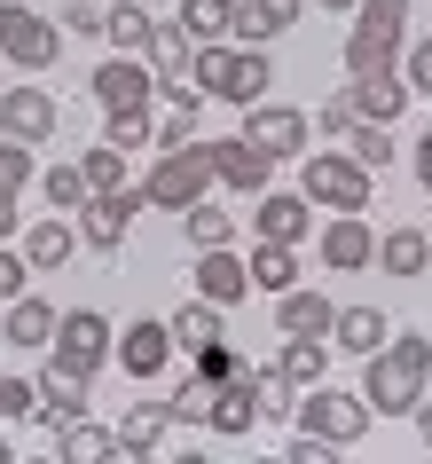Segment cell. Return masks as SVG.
<instances>
[{
	"label": "cell",
	"instance_id": "cell-1",
	"mask_svg": "<svg viewBox=\"0 0 432 464\" xmlns=\"http://www.w3.org/2000/svg\"><path fill=\"white\" fill-rule=\"evenodd\" d=\"M361 401H370V417H408L417 410V393L432 386V339H417V331H393V339L378 346V354H361Z\"/></svg>",
	"mask_w": 432,
	"mask_h": 464
},
{
	"label": "cell",
	"instance_id": "cell-44",
	"mask_svg": "<svg viewBox=\"0 0 432 464\" xmlns=\"http://www.w3.org/2000/svg\"><path fill=\"white\" fill-rule=\"evenodd\" d=\"M401 79H408V95L432 102V40H408L401 48Z\"/></svg>",
	"mask_w": 432,
	"mask_h": 464
},
{
	"label": "cell",
	"instance_id": "cell-41",
	"mask_svg": "<svg viewBox=\"0 0 432 464\" xmlns=\"http://www.w3.org/2000/svg\"><path fill=\"white\" fill-rule=\"evenodd\" d=\"M189 370H197V378H205V386H228V378H244V370H252V362H244V354H236V346H197V354H189Z\"/></svg>",
	"mask_w": 432,
	"mask_h": 464
},
{
	"label": "cell",
	"instance_id": "cell-19",
	"mask_svg": "<svg viewBox=\"0 0 432 464\" xmlns=\"http://www.w3.org/2000/svg\"><path fill=\"white\" fill-rule=\"evenodd\" d=\"M346 102H354V119L393 126V119L408 111V79H401V72H361V79H346Z\"/></svg>",
	"mask_w": 432,
	"mask_h": 464
},
{
	"label": "cell",
	"instance_id": "cell-27",
	"mask_svg": "<svg viewBox=\"0 0 432 464\" xmlns=\"http://www.w3.org/2000/svg\"><path fill=\"white\" fill-rule=\"evenodd\" d=\"M370 268H385V276H425V268H432V237H425V228H385Z\"/></svg>",
	"mask_w": 432,
	"mask_h": 464
},
{
	"label": "cell",
	"instance_id": "cell-54",
	"mask_svg": "<svg viewBox=\"0 0 432 464\" xmlns=\"http://www.w3.org/2000/svg\"><path fill=\"white\" fill-rule=\"evenodd\" d=\"M314 8H331V16H354V0H314Z\"/></svg>",
	"mask_w": 432,
	"mask_h": 464
},
{
	"label": "cell",
	"instance_id": "cell-21",
	"mask_svg": "<svg viewBox=\"0 0 432 464\" xmlns=\"http://www.w3.org/2000/svg\"><path fill=\"white\" fill-rule=\"evenodd\" d=\"M55 315H63V307H48V299L16 292V299H8V323H0V339H8V346H24V354H48Z\"/></svg>",
	"mask_w": 432,
	"mask_h": 464
},
{
	"label": "cell",
	"instance_id": "cell-40",
	"mask_svg": "<svg viewBox=\"0 0 432 464\" xmlns=\"http://www.w3.org/2000/svg\"><path fill=\"white\" fill-rule=\"evenodd\" d=\"M346 150H354V158H361L370 173H385V166H393V126H378V119H354Z\"/></svg>",
	"mask_w": 432,
	"mask_h": 464
},
{
	"label": "cell",
	"instance_id": "cell-15",
	"mask_svg": "<svg viewBox=\"0 0 432 464\" xmlns=\"http://www.w3.org/2000/svg\"><path fill=\"white\" fill-rule=\"evenodd\" d=\"M252 237L260 245H307L314 237V213H307V189H260V213H252Z\"/></svg>",
	"mask_w": 432,
	"mask_h": 464
},
{
	"label": "cell",
	"instance_id": "cell-22",
	"mask_svg": "<svg viewBox=\"0 0 432 464\" xmlns=\"http://www.w3.org/2000/svg\"><path fill=\"white\" fill-rule=\"evenodd\" d=\"M72 252H79V220H72V213H48V220H40V228L24 237V260H32V276L72 268Z\"/></svg>",
	"mask_w": 432,
	"mask_h": 464
},
{
	"label": "cell",
	"instance_id": "cell-31",
	"mask_svg": "<svg viewBox=\"0 0 432 464\" xmlns=\"http://www.w3.org/2000/svg\"><path fill=\"white\" fill-rule=\"evenodd\" d=\"M275 370H283V378H291L299 393H307V386H322V378H331V339H283Z\"/></svg>",
	"mask_w": 432,
	"mask_h": 464
},
{
	"label": "cell",
	"instance_id": "cell-5",
	"mask_svg": "<svg viewBox=\"0 0 432 464\" xmlns=\"http://www.w3.org/2000/svg\"><path fill=\"white\" fill-rule=\"evenodd\" d=\"M0 55H8L16 72H48L55 55H63V24L40 16L32 0H0Z\"/></svg>",
	"mask_w": 432,
	"mask_h": 464
},
{
	"label": "cell",
	"instance_id": "cell-18",
	"mask_svg": "<svg viewBox=\"0 0 432 464\" xmlns=\"http://www.w3.org/2000/svg\"><path fill=\"white\" fill-rule=\"evenodd\" d=\"M126 362V378H158V370L173 362V331H166V315H142V323H126V339L110 346Z\"/></svg>",
	"mask_w": 432,
	"mask_h": 464
},
{
	"label": "cell",
	"instance_id": "cell-2",
	"mask_svg": "<svg viewBox=\"0 0 432 464\" xmlns=\"http://www.w3.org/2000/svg\"><path fill=\"white\" fill-rule=\"evenodd\" d=\"M401 48H408V0H354L346 79H361V72H401Z\"/></svg>",
	"mask_w": 432,
	"mask_h": 464
},
{
	"label": "cell",
	"instance_id": "cell-16",
	"mask_svg": "<svg viewBox=\"0 0 432 464\" xmlns=\"http://www.w3.org/2000/svg\"><path fill=\"white\" fill-rule=\"evenodd\" d=\"M205 150H213V181H220V189L260 197L267 181H275V158H267V150H252L244 134H236V142H205Z\"/></svg>",
	"mask_w": 432,
	"mask_h": 464
},
{
	"label": "cell",
	"instance_id": "cell-53",
	"mask_svg": "<svg viewBox=\"0 0 432 464\" xmlns=\"http://www.w3.org/2000/svg\"><path fill=\"white\" fill-rule=\"evenodd\" d=\"M8 237H16V205H0V245H8Z\"/></svg>",
	"mask_w": 432,
	"mask_h": 464
},
{
	"label": "cell",
	"instance_id": "cell-29",
	"mask_svg": "<svg viewBox=\"0 0 432 464\" xmlns=\"http://www.w3.org/2000/svg\"><path fill=\"white\" fill-rule=\"evenodd\" d=\"M385 339H393V323L378 307H338L331 315V346H346V354H378Z\"/></svg>",
	"mask_w": 432,
	"mask_h": 464
},
{
	"label": "cell",
	"instance_id": "cell-23",
	"mask_svg": "<svg viewBox=\"0 0 432 464\" xmlns=\"http://www.w3.org/2000/svg\"><path fill=\"white\" fill-rule=\"evenodd\" d=\"M299 8H307V0H236V40H244V48L283 40V32L299 24Z\"/></svg>",
	"mask_w": 432,
	"mask_h": 464
},
{
	"label": "cell",
	"instance_id": "cell-37",
	"mask_svg": "<svg viewBox=\"0 0 432 464\" xmlns=\"http://www.w3.org/2000/svg\"><path fill=\"white\" fill-rule=\"evenodd\" d=\"M181 228H189V245H197V252H213V245H236V213H213L205 197H197L189 213H181Z\"/></svg>",
	"mask_w": 432,
	"mask_h": 464
},
{
	"label": "cell",
	"instance_id": "cell-34",
	"mask_svg": "<svg viewBox=\"0 0 432 464\" xmlns=\"http://www.w3.org/2000/svg\"><path fill=\"white\" fill-rule=\"evenodd\" d=\"M173 24L189 32V40H228V32H236V0H181Z\"/></svg>",
	"mask_w": 432,
	"mask_h": 464
},
{
	"label": "cell",
	"instance_id": "cell-32",
	"mask_svg": "<svg viewBox=\"0 0 432 464\" xmlns=\"http://www.w3.org/2000/svg\"><path fill=\"white\" fill-rule=\"evenodd\" d=\"M267 87H275V63H267V48H236V72H228L220 102H267Z\"/></svg>",
	"mask_w": 432,
	"mask_h": 464
},
{
	"label": "cell",
	"instance_id": "cell-39",
	"mask_svg": "<svg viewBox=\"0 0 432 464\" xmlns=\"http://www.w3.org/2000/svg\"><path fill=\"white\" fill-rule=\"evenodd\" d=\"M149 134H158L149 102H134V111H110V119H102V142H110V150H149Z\"/></svg>",
	"mask_w": 432,
	"mask_h": 464
},
{
	"label": "cell",
	"instance_id": "cell-56",
	"mask_svg": "<svg viewBox=\"0 0 432 464\" xmlns=\"http://www.w3.org/2000/svg\"><path fill=\"white\" fill-rule=\"evenodd\" d=\"M425 237H432V220H425Z\"/></svg>",
	"mask_w": 432,
	"mask_h": 464
},
{
	"label": "cell",
	"instance_id": "cell-20",
	"mask_svg": "<svg viewBox=\"0 0 432 464\" xmlns=\"http://www.w3.org/2000/svg\"><path fill=\"white\" fill-rule=\"evenodd\" d=\"M331 299L322 292H307V284H291V292H275V331L283 339H331Z\"/></svg>",
	"mask_w": 432,
	"mask_h": 464
},
{
	"label": "cell",
	"instance_id": "cell-50",
	"mask_svg": "<svg viewBox=\"0 0 432 464\" xmlns=\"http://www.w3.org/2000/svg\"><path fill=\"white\" fill-rule=\"evenodd\" d=\"M338 449L331 440H314V433H291V464H331Z\"/></svg>",
	"mask_w": 432,
	"mask_h": 464
},
{
	"label": "cell",
	"instance_id": "cell-55",
	"mask_svg": "<svg viewBox=\"0 0 432 464\" xmlns=\"http://www.w3.org/2000/svg\"><path fill=\"white\" fill-rule=\"evenodd\" d=\"M0 464H16V449H8V433H0Z\"/></svg>",
	"mask_w": 432,
	"mask_h": 464
},
{
	"label": "cell",
	"instance_id": "cell-46",
	"mask_svg": "<svg viewBox=\"0 0 432 464\" xmlns=\"http://www.w3.org/2000/svg\"><path fill=\"white\" fill-rule=\"evenodd\" d=\"M24 284H32V260H24V245H16V252L0 245V307H8V299L24 292Z\"/></svg>",
	"mask_w": 432,
	"mask_h": 464
},
{
	"label": "cell",
	"instance_id": "cell-49",
	"mask_svg": "<svg viewBox=\"0 0 432 464\" xmlns=\"http://www.w3.org/2000/svg\"><path fill=\"white\" fill-rule=\"evenodd\" d=\"M0 417H32V378H8L0 370Z\"/></svg>",
	"mask_w": 432,
	"mask_h": 464
},
{
	"label": "cell",
	"instance_id": "cell-4",
	"mask_svg": "<svg viewBox=\"0 0 432 464\" xmlns=\"http://www.w3.org/2000/svg\"><path fill=\"white\" fill-rule=\"evenodd\" d=\"M291 417H299V433L331 440V449H354V440L370 433V401H361V393H338L331 378L299 393V410H291Z\"/></svg>",
	"mask_w": 432,
	"mask_h": 464
},
{
	"label": "cell",
	"instance_id": "cell-26",
	"mask_svg": "<svg viewBox=\"0 0 432 464\" xmlns=\"http://www.w3.org/2000/svg\"><path fill=\"white\" fill-rule=\"evenodd\" d=\"M55 457H63V464H110V457H119V425H87V417H72V425L55 433Z\"/></svg>",
	"mask_w": 432,
	"mask_h": 464
},
{
	"label": "cell",
	"instance_id": "cell-36",
	"mask_svg": "<svg viewBox=\"0 0 432 464\" xmlns=\"http://www.w3.org/2000/svg\"><path fill=\"white\" fill-rule=\"evenodd\" d=\"M40 197H48L55 213H79V205H87L95 189H87V173H79V158H63V166H48V173H40Z\"/></svg>",
	"mask_w": 432,
	"mask_h": 464
},
{
	"label": "cell",
	"instance_id": "cell-11",
	"mask_svg": "<svg viewBox=\"0 0 432 464\" xmlns=\"http://www.w3.org/2000/svg\"><path fill=\"white\" fill-rule=\"evenodd\" d=\"M55 126H63V111H55L48 87H0V134H16V142L48 150Z\"/></svg>",
	"mask_w": 432,
	"mask_h": 464
},
{
	"label": "cell",
	"instance_id": "cell-6",
	"mask_svg": "<svg viewBox=\"0 0 432 464\" xmlns=\"http://www.w3.org/2000/svg\"><path fill=\"white\" fill-rule=\"evenodd\" d=\"M205 189H213V150H205V142L158 150V166H149V181H142V197H149V205H166V213H189Z\"/></svg>",
	"mask_w": 432,
	"mask_h": 464
},
{
	"label": "cell",
	"instance_id": "cell-52",
	"mask_svg": "<svg viewBox=\"0 0 432 464\" xmlns=\"http://www.w3.org/2000/svg\"><path fill=\"white\" fill-rule=\"evenodd\" d=\"M408 417H417V440L432 449V393H417V410H408Z\"/></svg>",
	"mask_w": 432,
	"mask_h": 464
},
{
	"label": "cell",
	"instance_id": "cell-30",
	"mask_svg": "<svg viewBox=\"0 0 432 464\" xmlns=\"http://www.w3.org/2000/svg\"><path fill=\"white\" fill-rule=\"evenodd\" d=\"M244 268H252V292H291V284H299V245H252V260H244Z\"/></svg>",
	"mask_w": 432,
	"mask_h": 464
},
{
	"label": "cell",
	"instance_id": "cell-14",
	"mask_svg": "<svg viewBox=\"0 0 432 464\" xmlns=\"http://www.w3.org/2000/svg\"><path fill=\"white\" fill-rule=\"evenodd\" d=\"M87 95H95L102 111H134V102H149V95H158V72H149L142 55H110V63H95Z\"/></svg>",
	"mask_w": 432,
	"mask_h": 464
},
{
	"label": "cell",
	"instance_id": "cell-43",
	"mask_svg": "<svg viewBox=\"0 0 432 464\" xmlns=\"http://www.w3.org/2000/svg\"><path fill=\"white\" fill-rule=\"evenodd\" d=\"M166 401H173V417H181V425H205V410H213V386H205V378L189 370V378H181Z\"/></svg>",
	"mask_w": 432,
	"mask_h": 464
},
{
	"label": "cell",
	"instance_id": "cell-3",
	"mask_svg": "<svg viewBox=\"0 0 432 464\" xmlns=\"http://www.w3.org/2000/svg\"><path fill=\"white\" fill-rule=\"evenodd\" d=\"M299 189H307V205H322V213H370V197H378V173L361 166L354 150H307V173H299Z\"/></svg>",
	"mask_w": 432,
	"mask_h": 464
},
{
	"label": "cell",
	"instance_id": "cell-35",
	"mask_svg": "<svg viewBox=\"0 0 432 464\" xmlns=\"http://www.w3.org/2000/svg\"><path fill=\"white\" fill-rule=\"evenodd\" d=\"M40 181V166H32V142H16V134H0V205H16V197Z\"/></svg>",
	"mask_w": 432,
	"mask_h": 464
},
{
	"label": "cell",
	"instance_id": "cell-38",
	"mask_svg": "<svg viewBox=\"0 0 432 464\" xmlns=\"http://www.w3.org/2000/svg\"><path fill=\"white\" fill-rule=\"evenodd\" d=\"M244 378H252V401H260V417H291V410H299V386H291L275 362H267V370H244Z\"/></svg>",
	"mask_w": 432,
	"mask_h": 464
},
{
	"label": "cell",
	"instance_id": "cell-28",
	"mask_svg": "<svg viewBox=\"0 0 432 464\" xmlns=\"http://www.w3.org/2000/svg\"><path fill=\"white\" fill-rule=\"evenodd\" d=\"M166 331H173V354H197V346H213V339H220V307L189 292V299L166 315Z\"/></svg>",
	"mask_w": 432,
	"mask_h": 464
},
{
	"label": "cell",
	"instance_id": "cell-10",
	"mask_svg": "<svg viewBox=\"0 0 432 464\" xmlns=\"http://www.w3.org/2000/svg\"><path fill=\"white\" fill-rule=\"evenodd\" d=\"M87 386H95V378H79V370H63V362L48 354V370L32 378V425L63 433L72 417H87Z\"/></svg>",
	"mask_w": 432,
	"mask_h": 464
},
{
	"label": "cell",
	"instance_id": "cell-13",
	"mask_svg": "<svg viewBox=\"0 0 432 464\" xmlns=\"http://www.w3.org/2000/svg\"><path fill=\"white\" fill-rule=\"evenodd\" d=\"M314 252H322L331 276H361L370 260H378V228H370L361 213H331V228L314 237Z\"/></svg>",
	"mask_w": 432,
	"mask_h": 464
},
{
	"label": "cell",
	"instance_id": "cell-42",
	"mask_svg": "<svg viewBox=\"0 0 432 464\" xmlns=\"http://www.w3.org/2000/svg\"><path fill=\"white\" fill-rule=\"evenodd\" d=\"M79 173H87V189H119V181H126V150H110V142H95V150H87V158H79Z\"/></svg>",
	"mask_w": 432,
	"mask_h": 464
},
{
	"label": "cell",
	"instance_id": "cell-25",
	"mask_svg": "<svg viewBox=\"0 0 432 464\" xmlns=\"http://www.w3.org/2000/svg\"><path fill=\"white\" fill-rule=\"evenodd\" d=\"M189 55H197V40H189L181 24H149V40H142V63L158 72V87L189 79Z\"/></svg>",
	"mask_w": 432,
	"mask_h": 464
},
{
	"label": "cell",
	"instance_id": "cell-7",
	"mask_svg": "<svg viewBox=\"0 0 432 464\" xmlns=\"http://www.w3.org/2000/svg\"><path fill=\"white\" fill-rule=\"evenodd\" d=\"M110 346H119V331H110V315H102V307H63V315H55V339H48V354H55L63 370L95 378V370L110 362Z\"/></svg>",
	"mask_w": 432,
	"mask_h": 464
},
{
	"label": "cell",
	"instance_id": "cell-47",
	"mask_svg": "<svg viewBox=\"0 0 432 464\" xmlns=\"http://www.w3.org/2000/svg\"><path fill=\"white\" fill-rule=\"evenodd\" d=\"M55 24H63V40H87V32H102V8H95V0H63Z\"/></svg>",
	"mask_w": 432,
	"mask_h": 464
},
{
	"label": "cell",
	"instance_id": "cell-8",
	"mask_svg": "<svg viewBox=\"0 0 432 464\" xmlns=\"http://www.w3.org/2000/svg\"><path fill=\"white\" fill-rule=\"evenodd\" d=\"M149 197L142 181H119V189H102L79 205V245H95V252H126V228H134V213H142Z\"/></svg>",
	"mask_w": 432,
	"mask_h": 464
},
{
	"label": "cell",
	"instance_id": "cell-24",
	"mask_svg": "<svg viewBox=\"0 0 432 464\" xmlns=\"http://www.w3.org/2000/svg\"><path fill=\"white\" fill-rule=\"evenodd\" d=\"M205 425H213L220 440H244V433H252V425H260L252 378H228V386H213V410H205Z\"/></svg>",
	"mask_w": 432,
	"mask_h": 464
},
{
	"label": "cell",
	"instance_id": "cell-33",
	"mask_svg": "<svg viewBox=\"0 0 432 464\" xmlns=\"http://www.w3.org/2000/svg\"><path fill=\"white\" fill-rule=\"evenodd\" d=\"M149 24H158V16H149L142 0H119V8H102V40H110V48H119V55H142Z\"/></svg>",
	"mask_w": 432,
	"mask_h": 464
},
{
	"label": "cell",
	"instance_id": "cell-48",
	"mask_svg": "<svg viewBox=\"0 0 432 464\" xmlns=\"http://www.w3.org/2000/svg\"><path fill=\"white\" fill-rule=\"evenodd\" d=\"M314 134H338V142H346V134H354V102H346V95H331L322 111H314Z\"/></svg>",
	"mask_w": 432,
	"mask_h": 464
},
{
	"label": "cell",
	"instance_id": "cell-9",
	"mask_svg": "<svg viewBox=\"0 0 432 464\" xmlns=\"http://www.w3.org/2000/svg\"><path fill=\"white\" fill-rule=\"evenodd\" d=\"M307 111H291V102H244V142L267 150V158H307Z\"/></svg>",
	"mask_w": 432,
	"mask_h": 464
},
{
	"label": "cell",
	"instance_id": "cell-17",
	"mask_svg": "<svg viewBox=\"0 0 432 464\" xmlns=\"http://www.w3.org/2000/svg\"><path fill=\"white\" fill-rule=\"evenodd\" d=\"M173 433H181L173 401H126V417H119V449L126 457H158Z\"/></svg>",
	"mask_w": 432,
	"mask_h": 464
},
{
	"label": "cell",
	"instance_id": "cell-51",
	"mask_svg": "<svg viewBox=\"0 0 432 464\" xmlns=\"http://www.w3.org/2000/svg\"><path fill=\"white\" fill-rule=\"evenodd\" d=\"M408 166H417V189L432 197V126H425V134H417V158H408Z\"/></svg>",
	"mask_w": 432,
	"mask_h": 464
},
{
	"label": "cell",
	"instance_id": "cell-45",
	"mask_svg": "<svg viewBox=\"0 0 432 464\" xmlns=\"http://www.w3.org/2000/svg\"><path fill=\"white\" fill-rule=\"evenodd\" d=\"M197 142V111H173V119H158V134H149V150H189Z\"/></svg>",
	"mask_w": 432,
	"mask_h": 464
},
{
	"label": "cell",
	"instance_id": "cell-12",
	"mask_svg": "<svg viewBox=\"0 0 432 464\" xmlns=\"http://www.w3.org/2000/svg\"><path fill=\"white\" fill-rule=\"evenodd\" d=\"M189 292H197V299H213L220 315H228V307H244V299H252V268L236 260V245H213V252H197Z\"/></svg>",
	"mask_w": 432,
	"mask_h": 464
}]
</instances>
